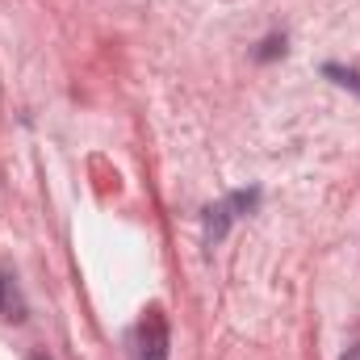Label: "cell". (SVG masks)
Listing matches in <instances>:
<instances>
[{"instance_id":"1","label":"cell","mask_w":360,"mask_h":360,"mask_svg":"<svg viewBox=\"0 0 360 360\" xmlns=\"http://www.w3.org/2000/svg\"><path fill=\"white\" fill-rule=\"evenodd\" d=\"M130 360H168V319L160 306H151L130 340Z\"/></svg>"},{"instance_id":"2","label":"cell","mask_w":360,"mask_h":360,"mask_svg":"<svg viewBox=\"0 0 360 360\" xmlns=\"http://www.w3.org/2000/svg\"><path fill=\"white\" fill-rule=\"evenodd\" d=\"M21 297H17V289H13V281L8 276H0V319H21Z\"/></svg>"},{"instance_id":"3","label":"cell","mask_w":360,"mask_h":360,"mask_svg":"<svg viewBox=\"0 0 360 360\" xmlns=\"http://www.w3.org/2000/svg\"><path fill=\"white\" fill-rule=\"evenodd\" d=\"M327 72H331V76H340V84H348V89L360 92V76H356V72H340V68H327Z\"/></svg>"},{"instance_id":"4","label":"cell","mask_w":360,"mask_h":360,"mask_svg":"<svg viewBox=\"0 0 360 360\" xmlns=\"http://www.w3.org/2000/svg\"><path fill=\"white\" fill-rule=\"evenodd\" d=\"M344 360H360V344H356V348H348V352H344Z\"/></svg>"},{"instance_id":"5","label":"cell","mask_w":360,"mask_h":360,"mask_svg":"<svg viewBox=\"0 0 360 360\" xmlns=\"http://www.w3.org/2000/svg\"><path fill=\"white\" fill-rule=\"evenodd\" d=\"M34 360H46V356H34Z\"/></svg>"}]
</instances>
